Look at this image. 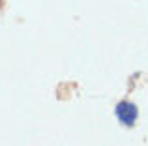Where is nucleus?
Instances as JSON below:
<instances>
[{"label":"nucleus","instance_id":"f257e3e1","mask_svg":"<svg viewBox=\"0 0 148 146\" xmlns=\"http://www.w3.org/2000/svg\"><path fill=\"white\" fill-rule=\"evenodd\" d=\"M116 116L122 124L126 126H133L135 120H137V107L133 103H127V101H122L116 105Z\"/></svg>","mask_w":148,"mask_h":146}]
</instances>
